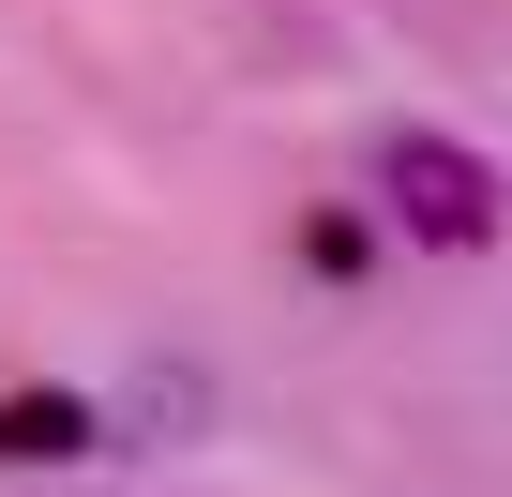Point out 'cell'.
<instances>
[{
  "label": "cell",
  "mask_w": 512,
  "mask_h": 497,
  "mask_svg": "<svg viewBox=\"0 0 512 497\" xmlns=\"http://www.w3.org/2000/svg\"><path fill=\"white\" fill-rule=\"evenodd\" d=\"M76 437H91V422H76L61 392H46V407H0V452H16V467H31V452H76Z\"/></svg>",
  "instance_id": "7a4b0ae2"
},
{
  "label": "cell",
  "mask_w": 512,
  "mask_h": 497,
  "mask_svg": "<svg viewBox=\"0 0 512 497\" xmlns=\"http://www.w3.org/2000/svg\"><path fill=\"white\" fill-rule=\"evenodd\" d=\"M377 211L407 226V241H497V166L467 151V136H437V121H407V136H377Z\"/></svg>",
  "instance_id": "6da1fadb"
}]
</instances>
